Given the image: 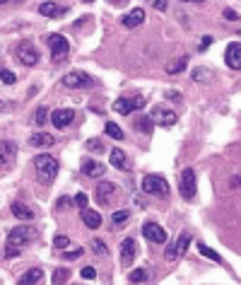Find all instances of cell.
Here are the masks:
<instances>
[{
	"instance_id": "4316f807",
	"label": "cell",
	"mask_w": 241,
	"mask_h": 285,
	"mask_svg": "<svg viewBox=\"0 0 241 285\" xmlns=\"http://www.w3.org/2000/svg\"><path fill=\"white\" fill-rule=\"evenodd\" d=\"M149 276H147V271L145 268H135V271H130L128 273V281L130 283H145Z\"/></svg>"
},
{
	"instance_id": "d590c367",
	"label": "cell",
	"mask_w": 241,
	"mask_h": 285,
	"mask_svg": "<svg viewBox=\"0 0 241 285\" xmlns=\"http://www.w3.org/2000/svg\"><path fill=\"white\" fill-rule=\"evenodd\" d=\"M92 249L96 251V254H101V256H106V254H109V247H106L101 239H92Z\"/></svg>"
},
{
	"instance_id": "5b68a950",
	"label": "cell",
	"mask_w": 241,
	"mask_h": 285,
	"mask_svg": "<svg viewBox=\"0 0 241 285\" xmlns=\"http://www.w3.org/2000/svg\"><path fill=\"white\" fill-rule=\"evenodd\" d=\"M46 44H48V49H51V56L53 60H63V58H68V51H70V44H68V39L63 37V34H51V37L46 39Z\"/></svg>"
},
{
	"instance_id": "7402d4cb",
	"label": "cell",
	"mask_w": 241,
	"mask_h": 285,
	"mask_svg": "<svg viewBox=\"0 0 241 285\" xmlns=\"http://www.w3.org/2000/svg\"><path fill=\"white\" fill-rule=\"evenodd\" d=\"M19 283L24 285H37V283H44V271L41 268H29L22 278H19Z\"/></svg>"
},
{
	"instance_id": "b9f144b4",
	"label": "cell",
	"mask_w": 241,
	"mask_h": 285,
	"mask_svg": "<svg viewBox=\"0 0 241 285\" xmlns=\"http://www.w3.org/2000/svg\"><path fill=\"white\" fill-rule=\"evenodd\" d=\"M224 17H227V19H232V22H234V19H239V12H237L234 7H227V10H224Z\"/></svg>"
},
{
	"instance_id": "1f68e13d",
	"label": "cell",
	"mask_w": 241,
	"mask_h": 285,
	"mask_svg": "<svg viewBox=\"0 0 241 285\" xmlns=\"http://www.w3.org/2000/svg\"><path fill=\"white\" fill-rule=\"evenodd\" d=\"M70 278V268H58L53 273V283H65Z\"/></svg>"
},
{
	"instance_id": "7a4b0ae2",
	"label": "cell",
	"mask_w": 241,
	"mask_h": 285,
	"mask_svg": "<svg viewBox=\"0 0 241 285\" xmlns=\"http://www.w3.org/2000/svg\"><path fill=\"white\" fill-rule=\"evenodd\" d=\"M143 191L149 196H159V198H167L169 196V181L162 174H147L143 179Z\"/></svg>"
},
{
	"instance_id": "e575fe53",
	"label": "cell",
	"mask_w": 241,
	"mask_h": 285,
	"mask_svg": "<svg viewBox=\"0 0 241 285\" xmlns=\"http://www.w3.org/2000/svg\"><path fill=\"white\" fill-rule=\"evenodd\" d=\"M48 109L46 107H39V112H37V123L39 126H46V121H48Z\"/></svg>"
},
{
	"instance_id": "74e56055",
	"label": "cell",
	"mask_w": 241,
	"mask_h": 285,
	"mask_svg": "<svg viewBox=\"0 0 241 285\" xmlns=\"http://www.w3.org/2000/svg\"><path fill=\"white\" fill-rule=\"evenodd\" d=\"M87 201H90V196H87L85 191H80V193L75 196V203H77L80 208H85V206H87Z\"/></svg>"
},
{
	"instance_id": "ba28073f",
	"label": "cell",
	"mask_w": 241,
	"mask_h": 285,
	"mask_svg": "<svg viewBox=\"0 0 241 285\" xmlns=\"http://www.w3.org/2000/svg\"><path fill=\"white\" fill-rule=\"evenodd\" d=\"M15 157H17V145L12 140H0V170L12 167Z\"/></svg>"
},
{
	"instance_id": "83f0119b",
	"label": "cell",
	"mask_w": 241,
	"mask_h": 285,
	"mask_svg": "<svg viewBox=\"0 0 241 285\" xmlns=\"http://www.w3.org/2000/svg\"><path fill=\"white\" fill-rule=\"evenodd\" d=\"M128 218H130L128 210H116V213L111 215L113 228H123V223H128Z\"/></svg>"
},
{
	"instance_id": "8fae6325",
	"label": "cell",
	"mask_w": 241,
	"mask_h": 285,
	"mask_svg": "<svg viewBox=\"0 0 241 285\" xmlns=\"http://www.w3.org/2000/svg\"><path fill=\"white\" fill-rule=\"evenodd\" d=\"M143 237L149 239V242H154V244H164L167 242V232H164V228H159L157 223H145L143 225Z\"/></svg>"
},
{
	"instance_id": "f35d334b",
	"label": "cell",
	"mask_w": 241,
	"mask_h": 285,
	"mask_svg": "<svg viewBox=\"0 0 241 285\" xmlns=\"http://www.w3.org/2000/svg\"><path fill=\"white\" fill-rule=\"evenodd\" d=\"M82 278H87V281H94L96 278V271L92 266H85L82 268Z\"/></svg>"
},
{
	"instance_id": "7c38bea8",
	"label": "cell",
	"mask_w": 241,
	"mask_h": 285,
	"mask_svg": "<svg viewBox=\"0 0 241 285\" xmlns=\"http://www.w3.org/2000/svg\"><path fill=\"white\" fill-rule=\"evenodd\" d=\"M135 254H138V247H135V239L133 237H126L121 242V266H130L135 261Z\"/></svg>"
},
{
	"instance_id": "8992f818",
	"label": "cell",
	"mask_w": 241,
	"mask_h": 285,
	"mask_svg": "<svg viewBox=\"0 0 241 285\" xmlns=\"http://www.w3.org/2000/svg\"><path fill=\"white\" fill-rule=\"evenodd\" d=\"M149 118H152L154 123H159V126H174V123L179 121L176 112L169 109V107H162V104H157V107L149 109Z\"/></svg>"
},
{
	"instance_id": "52a82bcc",
	"label": "cell",
	"mask_w": 241,
	"mask_h": 285,
	"mask_svg": "<svg viewBox=\"0 0 241 285\" xmlns=\"http://www.w3.org/2000/svg\"><path fill=\"white\" fill-rule=\"evenodd\" d=\"M188 247H191V234L184 232V234H181V237L171 244V247H167V254H164V256H167V261H176V259H181L186 251H188Z\"/></svg>"
},
{
	"instance_id": "44dd1931",
	"label": "cell",
	"mask_w": 241,
	"mask_h": 285,
	"mask_svg": "<svg viewBox=\"0 0 241 285\" xmlns=\"http://www.w3.org/2000/svg\"><path fill=\"white\" fill-rule=\"evenodd\" d=\"M111 165L116 167V170H130V160L128 155L121 150V148H116V150H111Z\"/></svg>"
},
{
	"instance_id": "2e32d148",
	"label": "cell",
	"mask_w": 241,
	"mask_h": 285,
	"mask_svg": "<svg viewBox=\"0 0 241 285\" xmlns=\"http://www.w3.org/2000/svg\"><path fill=\"white\" fill-rule=\"evenodd\" d=\"M143 22H145V10H143V7H133V10H128V12L121 17V24H123V27H128V29L140 27Z\"/></svg>"
},
{
	"instance_id": "9c48e42d",
	"label": "cell",
	"mask_w": 241,
	"mask_h": 285,
	"mask_svg": "<svg viewBox=\"0 0 241 285\" xmlns=\"http://www.w3.org/2000/svg\"><path fill=\"white\" fill-rule=\"evenodd\" d=\"M145 104V97H135V99H116L113 102V112L116 114H121V116H128V114H133V109H140Z\"/></svg>"
},
{
	"instance_id": "5bb4252c",
	"label": "cell",
	"mask_w": 241,
	"mask_h": 285,
	"mask_svg": "<svg viewBox=\"0 0 241 285\" xmlns=\"http://www.w3.org/2000/svg\"><path fill=\"white\" fill-rule=\"evenodd\" d=\"M48 118L53 121V126H56V128H68V126L75 121V112H73V109H56V112L48 116Z\"/></svg>"
},
{
	"instance_id": "7dc6e473",
	"label": "cell",
	"mask_w": 241,
	"mask_h": 285,
	"mask_svg": "<svg viewBox=\"0 0 241 285\" xmlns=\"http://www.w3.org/2000/svg\"><path fill=\"white\" fill-rule=\"evenodd\" d=\"M5 2H12V0H0V5H5Z\"/></svg>"
},
{
	"instance_id": "ab89813d",
	"label": "cell",
	"mask_w": 241,
	"mask_h": 285,
	"mask_svg": "<svg viewBox=\"0 0 241 285\" xmlns=\"http://www.w3.org/2000/svg\"><path fill=\"white\" fill-rule=\"evenodd\" d=\"M149 5H152L154 10H159V12L167 10V0H149Z\"/></svg>"
},
{
	"instance_id": "7bdbcfd3",
	"label": "cell",
	"mask_w": 241,
	"mask_h": 285,
	"mask_svg": "<svg viewBox=\"0 0 241 285\" xmlns=\"http://www.w3.org/2000/svg\"><path fill=\"white\" fill-rule=\"evenodd\" d=\"M80 254H82V249H75V251H68V254H65V256H68V259H77V256H80Z\"/></svg>"
},
{
	"instance_id": "4fadbf2b",
	"label": "cell",
	"mask_w": 241,
	"mask_h": 285,
	"mask_svg": "<svg viewBox=\"0 0 241 285\" xmlns=\"http://www.w3.org/2000/svg\"><path fill=\"white\" fill-rule=\"evenodd\" d=\"M224 60H227V65H229L232 70H239L241 68V44L239 41H232V44L227 46Z\"/></svg>"
},
{
	"instance_id": "ac0fdd59",
	"label": "cell",
	"mask_w": 241,
	"mask_h": 285,
	"mask_svg": "<svg viewBox=\"0 0 241 285\" xmlns=\"http://www.w3.org/2000/svg\"><path fill=\"white\" fill-rule=\"evenodd\" d=\"M113 193H116V184H113V181H101V184L96 186V201H99L101 206H106V203L111 201Z\"/></svg>"
},
{
	"instance_id": "60d3db41",
	"label": "cell",
	"mask_w": 241,
	"mask_h": 285,
	"mask_svg": "<svg viewBox=\"0 0 241 285\" xmlns=\"http://www.w3.org/2000/svg\"><path fill=\"white\" fill-rule=\"evenodd\" d=\"M70 203H73V201H70L68 196H60V198H58V208L60 210H68L70 208Z\"/></svg>"
},
{
	"instance_id": "bcb514c9",
	"label": "cell",
	"mask_w": 241,
	"mask_h": 285,
	"mask_svg": "<svg viewBox=\"0 0 241 285\" xmlns=\"http://www.w3.org/2000/svg\"><path fill=\"white\" fill-rule=\"evenodd\" d=\"M181 2H205V0H181Z\"/></svg>"
},
{
	"instance_id": "f1b7e54d",
	"label": "cell",
	"mask_w": 241,
	"mask_h": 285,
	"mask_svg": "<svg viewBox=\"0 0 241 285\" xmlns=\"http://www.w3.org/2000/svg\"><path fill=\"white\" fill-rule=\"evenodd\" d=\"M106 135L113 138V140H123V131H121V128H118V123H113V121L106 123Z\"/></svg>"
},
{
	"instance_id": "cb8c5ba5",
	"label": "cell",
	"mask_w": 241,
	"mask_h": 285,
	"mask_svg": "<svg viewBox=\"0 0 241 285\" xmlns=\"http://www.w3.org/2000/svg\"><path fill=\"white\" fill-rule=\"evenodd\" d=\"M186 65H188V58L181 56V58H174V60H169L164 70H167L169 75H179V73H184V68H186Z\"/></svg>"
},
{
	"instance_id": "d6986e66",
	"label": "cell",
	"mask_w": 241,
	"mask_h": 285,
	"mask_svg": "<svg viewBox=\"0 0 241 285\" xmlns=\"http://www.w3.org/2000/svg\"><path fill=\"white\" fill-rule=\"evenodd\" d=\"M82 223H85L90 229H96V228H101L104 220H101V213H96V210L85 206V208H82Z\"/></svg>"
},
{
	"instance_id": "ffe728a7",
	"label": "cell",
	"mask_w": 241,
	"mask_h": 285,
	"mask_svg": "<svg viewBox=\"0 0 241 285\" xmlns=\"http://www.w3.org/2000/svg\"><path fill=\"white\" fill-rule=\"evenodd\" d=\"M53 143H56L53 135L44 133V131H37V133H32V138H29V145H32V148H51Z\"/></svg>"
},
{
	"instance_id": "8d00e7d4",
	"label": "cell",
	"mask_w": 241,
	"mask_h": 285,
	"mask_svg": "<svg viewBox=\"0 0 241 285\" xmlns=\"http://www.w3.org/2000/svg\"><path fill=\"white\" fill-rule=\"evenodd\" d=\"M53 247H56V249H68V247H70V239H68L65 234H58L56 239H53Z\"/></svg>"
},
{
	"instance_id": "9a60e30c",
	"label": "cell",
	"mask_w": 241,
	"mask_h": 285,
	"mask_svg": "<svg viewBox=\"0 0 241 285\" xmlns=\"http://www.w3.org/2000/svg\"><path fill=\"white\" fill-rule=\"evenodd\" d=\"M90 82H92V77L87 73H82V70H73V73H68L63 77V87H85Z\"/></svg>"
},
{
	"instance_id": "3957f363",
	"label": "cell",
	"mask_w": 241,
	"mask_h": 285,
	"mask_svg": "<svg viewBox=\"0 0 241 285\" xmlns=\"http://www.w3.org/2000/svg\"><path fill=\"white\" fill-rule=\"evenodd\" d=\"M32 239H37V229L32 225H17L15 229H10V234H7V244L10 247H24Z\"/></svg>"
},
{
	"instance_id": "d6a6232c",
	"label": "cell",
	"mask_w": 241,
	"mask_h": 285,
	"mask_svg": "<svg viewBox=\"0 0 241 285\" xmlns=\"http://www.w3.org/2000/svg\"><path fill=\"white\" fill-rule=\"evenodd\" d=\"M0 80H2L5 85H15V82H17V75H15L12 70H0Z\"/></svg>"
},
{
	"instance_id": "30bf717a",
	"label": "cell",
	"mask_w": 241,
	"mask_h": 285,
	"mask_svg": "<svg viewBox=\"0 0 241 285\" xmlns=\"http://www.w3.org/2000/svg\"><path fill=\"white\" fill-rule=\"evenodd\" d=\"M39 51L29 44V41H24V44H19L17 46V60L19 63H24V65H37L39 63Z\"/></svg>"
},
{
	"instance_id": "484cf974",
	"label": "cell",
	"mask_w": 241,
	"mask_h": 285,
	"mask_svg": "<svg viewBox=\"0 0 241 285\" xmlns=\"http://www.w3.org/2000/svg\"><path fill=\"white\" fill-rule=\"evenodd\" d=\"M152 126H154V121H152L149 116H143V118H138V121H135V131H138V133L149 135V133H152Z\"/></svg>"
},
{
	"instance_id": "603a6c76",
	"label": "cell",
	"mask_w": 241,
	"mask_h": 285,
	"mask_svg": "<svg viewBox=\"0 0 241 285\" xmlns=\"http://www.w3.org/2000/svg\"><path fill=\"white\" fill-rule=\"evenodd\" d=\"M12 215H15V218H19V220H27V223H29V220H34V210L29 208V206H24V203H12Z\"/></svg>"
},
{
	"instance_id": "e0dca14e",
	"label": "cell",
	"mask_w": 241,
	"mask_h": 285,
	"mask_svg": "<svg viewBox=\"0 0 241 285\" xmlns=\"http://www.w3.org/2000/svg\"><path fill=\"white\" fill-rule=\"evenodd\" d=\"M104 171H106V167L101 165V162H96V160H82V174L85 176H92V179H96V176H104Z\"/></svg>"
},
{
	"instance_id": "f546056e",
	"label": "cell",
	"mask_w": 241,
	"mask_h": 285,
	"mask_svg": "<svg viewBox=\"0 0 241 285\" xmlns=\"http://www.w3.org/2000/svg\"><path fill=\"white\" fill-rule=\"evenodd\" d=\"M198 251H200L203 256H207V259H212V261H217V264L222 261V259H220V254H217L215 249H210V247H207V244H200V242H198Z\"/></svg>"
},
{
	"instance_id": "ee69618b",
	"label": "cell",
	"mask_w": 241,
	"mask_h": 285,
	"mask_svg": "<svg viewBox=\"0 0 241 285\" xmlns=\"http://www.w3.org/2000/svg\"><path fill=\"white\" fill-rule=\"evenodd\" d=\"M229 184H232V189H239V174H237V176H232V181H229Z\"/></svg>"
},
{
	"instance_id": "6da1fadb",
	"label": "cell",
	"mask_w": 241,
	"mask_h": 285,
	"mask_svg": "<svg viewBox=\"0 0 241 285\" xmlns=\"http://www.w3.org/2000/svg\"><path fill=\"white\" fill-rule=\"evenodd\" d=\"M34 170H37V179L41 181V184H51L53 179L58 176V160L53 157V155H37L34 157Z\"/></svg>"
},
{
	"instance_id": "277c9868",
	"label": "cell",
	"mask_w": 241,
	"mask_h": 285,
	"mask_svg": "<svg viewBox=\"0 0 241 285\" xmlns=\"http://www.w3.org/2000/svg\"><path fill=\"white\" fill-rule=\"evenodd\" d=\"M195 191H198V184H195V171L191 167H186L181 171V179H179V193L184 196L186 201H193L195 198Z\"/></svg>"
},
{
	"instance_id": "4dcf8cb0",
	"label": "cell",
	"mask_w": 241,
	"mask_h": 285,
	"mask_svg": "<svg viewBox=\"0 0 241 285\" xmlns=\"http://www.w3.org/2000/svg\"><path fill=\"white\" fill-rule=\"evenodd\" d=\"M85 148H87L90 152H104V150H106V145H104L99 138H90V140L85 143Z\"/></svg>"
},
{
	"instance_id": "d4e9b609",
	"label": "cell",
	"mask_w": 241,
	"mask_h": 285,
	"mask_svg": "<svg viewBox=\"0 0 241 285\" xmlns=\"http://www.w3.org/2000/svg\"><path fill=\"white\" fill-rule=\"evenodd\" d=\"M39 12L44 15V17H60V12H65V10H60L56 2H41V7H39Z\"/></svg>"
},
{
	"instance_id": "836d02e7",
	"label": "cell",
	"mask_w": 241,
	"mask_h": 285,
	"mask_svg": "<svg viewBox=\"0 0 241 285\" xmlns=\"http://www.w3.org/2000/svg\"><path fill=\"white\" fill-rule=\"evenodd\" d=\"M210 77H212V73H210L207 68H195V70H193V80H195V82H198V80H210Z\"/></svg>"
},
{
	"instance_id": "c3c4849f",
	"label": "cell",
	"mask_w": 241,
	"mask_h": 285,
	"mask_svg": "<svg viewBox=\"0 0 241 285\" xmlns=\"http://www.w3.org/2000/svg\"><path fill=\"white\" fill-rule=\"evenodd\" d=\"M82 2H87V5H90V2H94V0H82Z\"/></svg>"
},
{
	"instance_id": "f6af8a7d",
	"label": "cell",
	"mask_w": 241,
	"mask_h": 285,
	"mask_svg": "<svg viewBox=\"0 0 241 285\" xmlns=\"http://www.w3.org/2000/svg\"><path fill=\"white\" fill-rule=\"evenodd\" d=\"M109 2H113V5H123V2H128V0H109Z\"/></svg>"
}]
</instances>
